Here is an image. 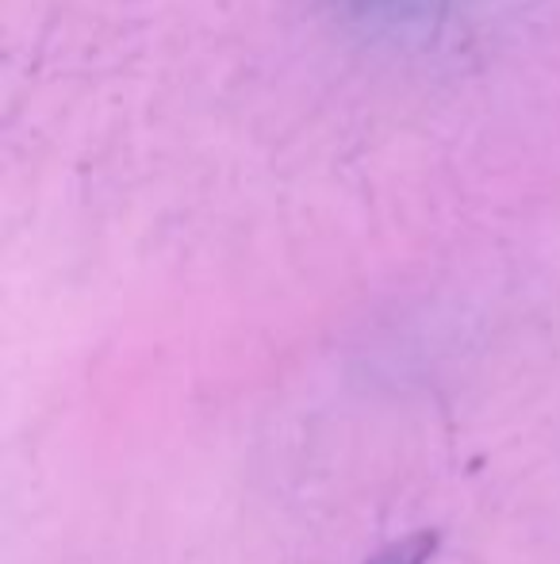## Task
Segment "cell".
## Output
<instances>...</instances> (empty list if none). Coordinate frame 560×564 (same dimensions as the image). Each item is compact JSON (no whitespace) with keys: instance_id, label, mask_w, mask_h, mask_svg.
Segmentation results:
<instances>
[{"instance_id":"obj_1","label":"cell","mask_w":560,"mask_h":564,"mask_svg":"<svg viewBox=\"0 0 560 564\" xmlns=\"http://www.w3.org/2000/svg\"><path fill=\"white\" fill-rule=\"evenodd\" d=\"M438 550V534L433 530H419V534H407L404 542H392L388 550H381L369 564H426Z\"/></svg>"}]
</instances>
